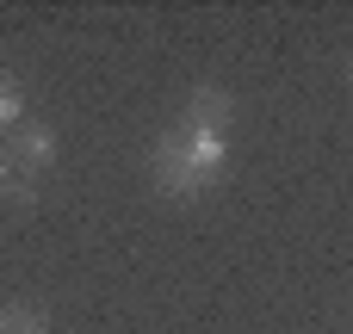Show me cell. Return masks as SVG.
I'll list each match as a JSON object with an SVG mask.
<instances>
[{"mask_svg":"<svg viewBox=\"0 0 353 334\" xmlns=\"http://www.w3.org/2000/svg\"><path fill=\"white\" fill-rule=\"evenodd\" d=\"M230 167V136H205V130H186L174 124L155 149H149V186L174 205L186 198H205Z\"/></svg>","mask_w":353,"mask_h":334,"instance_id":"1","label":"cell"},{"mask_svg":"<svg viewBox=\"0 0 353 334\" xmlns=\"http://www.w3.org/2000/svg\"><path fill=\"white\" fill-rule=\"evenodd\" d=\"M50 161H56V130H43V124H12L6 143H0V192L12 186L19 198H31V186L50 174Z\"/></svg>","mask_w":353,"mask_h":334,"instance_id":"2","label":"cell"},{"mask_svg":"<svg viewBox=\"0 0 353 334\" xmlns=\"http://www.w3.org/2000/svg\"><path fill=\"white\" fill-rule=\"evenodd\" d=\"M230 118H236V99L223 87H192L186 93V130H205V136H230Z\"/></svg>","mask_w":353,"mask_h":334,"instance_id":"3","label":"cell"},{"mask_svg":"<svg viewBox=\"0 0 353 334\" xmlns=\"http://www.w3.org/2000/svg\"><path fill=\"white\" fill-rule=\"evenodd\" d=\"M0 334H50V316L31 304H6L0 310Z\"/></svg>","mask_w":353,"mask_h":334,"instance_id":"4","label":"cell"},{"mask_svg":"<svg viewBox=\"0 0 353 334\" xmlns=\"http://www.w3.org/2000/svg\"><path fill=\"white\" fill-rule=\"evenodd\" d=\"M19 112H25V99H19V87L0 74V130H12V124H19Z\"/></svg>","mask_w":353,"mask_h":334,"instance_id":"5","label":"cell"},{"mask_svg":"<svg viewBox=\"0 0 353 334\" xmlns=\"http://www.w3.org/2000/svg\"><path fill=\"white\" fill-rule=\"evenodd\" d=\"M347 87H353V56H347Z\"/></svg>","mask_w":353,"mask_h":334,"instance_id":"6","label":"cell"},{"mask_svg":"<svg viewBox=\"0 0 353 334\" xmlns=\"http://www.w3.org/2000/svg\"><path fill=\"white\" fill-rule=\"evenodd\" d=\"M0 198H6V192H0Z\"/></svg>","mask_w":353,"mask_h":334,"instance_id":"7","label":"cell"}]
</instances>
